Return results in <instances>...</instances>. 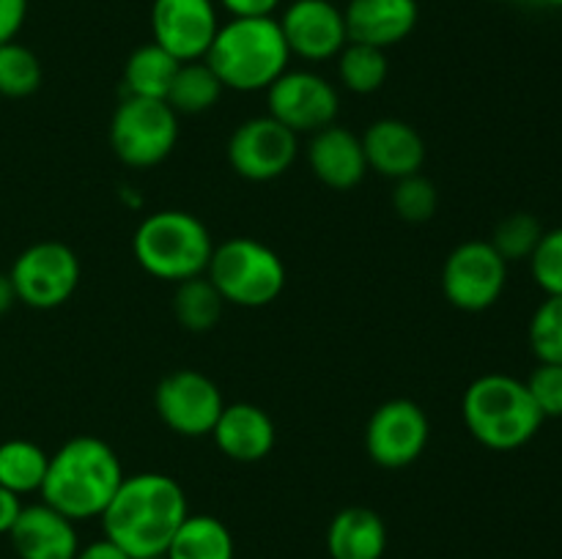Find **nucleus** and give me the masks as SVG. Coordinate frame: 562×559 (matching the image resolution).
Wrapping results in <instances>:
<instances>
[{"label":"nucleus","instance_id":"41","mask_svg":"<svg viewBox=\"0 0 562 559\" xmlns=\"http://www.w3.org/2000/svg\"><path fill=\"white\" fill-rule=\"evenodd\" d=\"M154 559H165V557H154Z\"/></svg>","mask_w":562,"mask_h":559},{"label":"nucleus","instance_id":"5","mask_svg":"<svg viewBox=\"0 0 562 559\" xmlns=\"http://www.w3.org/2000/svg\"><path fill=\"white\" fill-rule=\"evenodd\" d=\"M132 252L140 269L165 283H184L206 274L214 252V239L206 225L181 208L154 212L137 225Z\"/></svg>","mask_w":562,"mask_h":559},{"label":"nucleus","instance_id":"24","mask_svg":"<svg viewBox=\"0 0 562 559\" xmlns=\"http://www.w3.org/2000/svg\"><path fill=\"white\" fill-rule=\"evenodd\" d=\"M223 91V82L217 80L206 60H190L179 66L165 102L176 115H201L220 102Z\"/></svg>","mask_w":562,"mask_h":559},{"label":"nucleus","instance_id":"19","mask_svg":"<svg viewBox=\"0 0 562 559\" xmlns=\"http://www.w3.org/2000/svg\"><path fill=\"white\" fill-rule=\"evenodd\" d=\"M307 164L313 175L324 186L338 192H349L366 179L368 162L362 151V140L355 132L344 129L338 124H329L311 135L307 142Z\"/></svg>","mask_w":562,"mask_h":559},{"label":"nucleus","instance_id":"27","mask_svg":"<svg viewBox=\"0 0 562 559\" xmlns=\"http://www.w3.org/2000/svg\"><path fill=\"white\" fill-rule=\"evenodd\" d=\"M338 77L346 91L351 93H376L387 82L390 60L387 49L371 47V44L349 42L338 53Z\"/></svg>","mask_w":562,"mask_h":559},{"label":"nucleus","instance_id":"32","mask_svg":"<svg viewBox=\"0 0 562 559\" xmlns=\"http://www.w3.org/2000/svg\"><path fill=\"white\" fill-rule=\"evenodd\" d=\"M530 272L547 296H562V225L543 230L541 241L530 255Z\"/></svg>","mask_w":562,"mask_h":559},{"label":"nucleus","instance_id":"26","mask_svg":"<svg viewBox=\"0 0 562 559\" xmlns=\"http://www.w3.org/2000/svg\"><path fill=\"white\" fill-rule=\"evenodd\" d=\"M223 296L212 285L206 274L176 283L173 316L187 332H209L223 316Z\"/></svg>","mask_w":562,"mask_h":559},{"label":"nucleus","instance_id":"15","mask_svg":"<svg viewBox=\"0 0 562 559\" xmlns=\"http://www.w3.org/2000/svg\"><path fill=\"white\" fill-rule=\"evenodd\" d=\"M278 22L289 53L307 64L338 58L340 49L349 44L344 9L333 0H294L285 5Z\"/></svg>","mask_w":562,"mask_h":559},{"label":"nucleus","instance_id":"40","mask_svg":"<svg viewBox=\"0 0 562 559\" xmlns=\"http://www.w3.org/2000/svg\"><path fill=\"white\" fill-rule=\"evenodd\" d=\"M494 3H508V0H494Z\"/></svg>","mask_w":562,"mask_h":559},{"label":"nucleus","instance_id":"37","mask_svg":"<svg viewBox=\"0 0 562 559\" xmlns=\"http://www.w3.org/2000/svg\"><path fill=\"white\" fill-rule=\"evenodd\" d=\"M75 559H132V557L124 551V548L115 546L113 540L102 537V540H93L88 543V546H80V551H77Z\"/></svg>","mask_w":562,"mask_h":559},{"label":"nucleus","instance_id":"7","mask_svg":"<svg viewBox=\"0 0 562 559\" xmlns=\"http://www.w3.org/2000/svg\"><path fill=\"white\" fill-rule=\"evenodd\" d=\"M179 140V115L162 99L124 96L110 121V146L130 168L165 162Z\"/></svg>","mask_w":562,"mask_h":559},{"label":"nucleus","instance_id":"35","mask_svg":"<svg viewBox=\"0 0 562 559\" xmlns=\"http://www.w3.org/2000/svg\"><path fill=\"white\" fill-rule=\"evenodd\" d=\"M231 16H274L283 0H217Z\"/></svg>","mask_w":562,"mask_h":559},{"label":"nucleus","instance_id":"23","mask_svg":"<svg viewBox=\"0 0 562 559\" xmlns=\"http://www.w3.org/2000/svg\"><path fill=\"white\" fill-rule=\"evenodd\" d=\"M179 60L170 53H165L159 44L148 42L137 47L135 53L126 58L124 66V91L126 96L140 99H162L168 96L173 77L179 71Z\"/></svg>","mask_w":562,"mask_h":559},{"label":"nucleus","instance_id":"3","mask_svg":"<svg viewBox=\"0 0 562 559\" xmlns=\"http://www.w3.org/2000/svg\"><path fill=\"white\" fill-rule=\"evenodd\" d=\"M223 88L239 93L267 91L289 69V44L278 16H231L220 25L206 53Z\"/></svg>","mask_w":562,"mask_h":559},{"label":"nucleus","instance_id":"12","mask_svg":"<svg viewBox=\"0 0 562 559\" xmlns=\"http://www.w3.org/2000/svg\"><path fill=\"white\" fill-rule=\"evenodd\" d=\"M431 422L409 398L384 400L366 425V453L382 469H406L428 447Z\"/></svg>","mask_w":562,"mask_h":559},{"label":"nucleus","instance_id":"31","mask_svg":"<svg viewBox=\"0 0 562 559\" xmlns=\"http://www.w3.org/2000/svg\"><path fill=\"white\" fill-rule=\"evenodd\" d=\"M439 192L434 181H428L423 173L406 175V179L395 181L393 190V208L404 223L420 225L437 214Z\"/></svg>","mask_w":562,"mask_h":559},{"label":"nucleus","instance_id":"9","mask_svg":"<svg viewBox=\"0 0 562 559\" xmlns=\"http://www.w3.org/2000/svg\"><path fill=\"white\" fill-rule=\"evenodd\" d=\"M505 285H508V263L494 250L492 241H464L445 258L442 294L456 310H488L505 294Z\"/></svg>","mask_w":562,"mask_h":559},{"label":"nucleus","instance_id":"11","mask_svg":"<svg viewBox=\"0 0 562 559\" xmlns=\"http://www.w3.org/2000/svg\"><path fill=\"white\" fill-rule=\"evenodd\" d=\"M228 164L247 181H274L289 173L300 153V135L274 121L272 115H256L241 121L228 137Z\"/></svg>","mask_w":562,"mask_h":559},{"label":"nucleus","instance_id":"28","mask_svg":"<svg viewBox=\"0 0 562 559\" xmlns=\"http://www.w3.org/2000/svg\"><path fill=\"white\" fill-rule=\"evenodd\" d=\"M42 85V64L25 44H0V96L25 99Z\"/></svg>","mask_w":562,"mask_h":559},{"label":"nucleus","instance_id":"13","mask_svg":"<svg viewBox=\"0 0 562 559\" xmlns=\"http://www.w3.org/2000/svg\"><path fill=\"white\" fill-rule=\"evenodd\" d=\"M154 406L170 431L184 438H201L212 436L225 400L206 373L176 370L157 384Z\"/></svg>","mask_w":562,"mask_h":559},{"label":"nucleus","instance_id":"20","mask_svg":"<svg viewBox=\"0 0 562 559\" xmlns=\"http://www.w3.org/2000/svg\"><path fill=\"white\" fill-rule=\"evenodd\" d=\"M212 436L220 453L236 464H258L278 442L272 417L256 403H225Z\"/></svg>","mask_w":562,"mask_h":559},{"label":"nucleus","instance_id":"36","mask_svg":"<svg viewBox=\"0 0 562 559\" xmlns=\"http://www.w3.org/2000/svg\"><path fill=\"white\" fill-rule=\"evenodd\" d=\"M22 507H25V504H22V497H16L14 491L0 486V535H9L11 526L20 518Z\"/></svg>","mask_w":562,"mask_h":559},{"label":"nucleus","instance_id":"33","mask_svg":"<svg viewBox=\"0 0 562 559\" xmlns=\"http://www.w3.org/2000/svg\"><path fill=\"white\" fill-rule=\"evenodd\" d=\"M525 384L543 420H562V365L538 362V367Z\"/></svg>","mask_w":562,"mask_h":559},{"label":"nucleus","instance_id":"38","mask_svg":"<svg viewBox=\"0 0 562 559\" xmlns=\"http://www.w3.org/2000/svg\"><path fill=\"white\" fill-rule=\"evenodd\" d=\"M14 301H16V290L14 285H11V277L0 272V316H5V312L11 310Z\"/></svg>","mask_w":562,"mask_h":559},{"label":"nucleus","instance_id":"21","mask_svg":"<svg viewBox=\"0 0 562 559\" xmlns=\"http://www.w3.org/2000/svg\"><path fill=\"white\" fill-rule=\"evenodd\" d=\"M327 551L333 559H382L387 526L371 507H346L329 521Z\"/></svg>","mask_w":562,"mask_h":559},{"label":"nucleus","instance_id":"8","mask_svg":"<svg viewBox=\"0 0 562 559\" xmlns=\"http://www.w3.org/2000/svg\"><path fill=\"white\" fill-rule=\"evenodd\" d=\"M16 301L33 310L66 305L80 285V258L60 241H38L16 255L9 272Z\"/></svg>","mask_w":562,"mask_h":559},{"label":"nucleus","instance_id":"6","mask_svg":"<svg viewBox=\"0 0 562 559\" xmlns=\"http://www.w3.org/2000/svg\"><path fill=\"white\" fill-rule=\"evenodd\" d=\"M206 277L223 296L225 305L236 307H267L283 294L285 263L278 252L263 241L250 236L214 244Z\"/></svg>","mask_w":562,"mask_h":559},{"label":"nucleus","instance_id":"10","mask_svg":"<svg viewBox=\"0 0 562 559\" xmlns=\"http://www.w3.org/2000/svg\"><path fill=\"white\" fill-rule=\"evenodd\" d=\"M267 107L294 135H316L335 124L340 110L338 88L311 69H285L267 88Z\"/></svg>","mask_w":562,"mask_h":559},{"label":"nucleus","instance_id":"16","mask_svg":"<svg viewBox=\"0 0 562 559\" xmlns=\"http://www.w3.org/2000/svg\"><path fill=\"white\" fill-rule=\"evenodd\" d=\"M9 537L20 559H75L80 551L75 521L47 502L25 504Z\"/></svg>","mask_w":562,"mask_h":559},{"label":"nucleus","instance_id":"34","mask_svg":"<svg viewBox=\"0 0 562 559\" xmlns=\"http://www.w3.org/2000/svg\"><path fill=\"white\" fill-rule=\"evenodd\" d=\"M27 16V0H0V44L16 42Z\"/></svg>","mask_w":562,"mask_h":559},{"label":"nucleus","instance_id":"2","mask_svg":"<svg viewBox=\"0 0 562 559\" xmlns=\"http://www.w3.org/2000/svg\"><path fill=\"white\" fill-rule=\"evenodd\" d=\"M124 477V466L115 449L104 438L82 433L49 455L47 477L38 493L42 502L77 524V521L99 518Z\"/></svg>","mask_w":562,"mask_h":559},{"label":"nucleus","instance_id":"25","mask_svg":"<svg viewBox=\"0 0 562 559\" xmlns=\"http://www.w3.org/2000/svg\"><path fill=\"white\" fill-rule=\"evenodd\" d=\"M49 455L27 438H9L0 444V486L14 491L16 497L42 491L47 477Z\"/></svg>","mask_w":562,"mask_h":559},{"label":"nucleus","instance_id":"1","mask_svg":"<svg viewBox=\"0 0 562 559\" xmlns=\"http://www.w3.org/2000/svg\"><path fill=\"white\" fill-rule=\"evenodd\" d=\"M187 515V493L173 477L140 471L124 477L99 518L104 537L124 548L132 559H154L165 557Z\"/></svg>","mask_w":562,"mask_h":559},{"label":"nucleus","instance_id":"18","mask_svg":"<svg viewBox=\"0 0 562 559\" xmlns=\"http://www.w3.org/2000/svg\"><path fill=\"white\" fill-rule=\"evenodd\" d=\"M349 42L390 49L412 36L420 20L417 0H349L344 9Z\"/></svg>","mask_w":562,"mask_h":559},{"label":"nucleus","instance_id":"17","mask_svg":"<svg viewBox=\"0 0 562 559\" xmlns=\"http://www.w3.org/2000/svg\"><path fill=\"white\" fill-rule=\"evenodd\" d=\"M362 151H366L368 170L384 179H406L420 173L426 162V142L420 132L401 118H379L366 129Z\"/></svg>","mask_w":562,"mask_h":559},{"label":"nucleus","instance_id":"14","mask_svg":"<svg viewBox=\"0 0 562 559\" xmlns=\"http://www.w3.org/2000/svg\"><path fill=\"white\" fill-rule=\"evenodd\" d=\"M148 20L154 44L173 55L179 64L206 58L223 25L214 0H154Z\"/></svg>","mask_w":562,"mask_h":559},{"label":"nucleus","instance_id":"4","mask_svg":"<svg viewBox=\"0 0 562 559\" xmlns=\"http://www.w3.org/2000/svg\"><path fill=\"white\" fill-rule=\"evenodd\" d=\"M461 417L477 444L494 453H514L538 436L543 414L521 378L508 373L477 376L461 398Z\"/></svg>","mask_w":562,"mask_h":559},{"label":"nucleus","instance_id":"39","mask_svg":"<svg viewBox=\"0 0 562 559\" xmlns=\"http://www.w3.org/2000/svg\"><path fill=\"white\" fill-rule=\"evenodd\" d=\"M543 5H552V9H562V0H538Z\"/></svg>","mask_w":562,"mask_h":559},{"label":"nucleus","instance_id":"29","mask_svg":"<svg viewBox=\"0 0 562 559\" xmlns=\"http://www.w3.org/2000/svg\"><path fill=\"white\" fill-rule=\"evenodd\" d=\"M543 236V225L536 214L530 212H516L508 214L505 219H499L497 228L492 233V247L505 258V263L516 261H530L532 250L538 247Z\"/></svg>","mask_w":562,"mask_h":559},{"label":"nucleus","instance_id":"22","mask_svg":"<svg viewBox=\"0 0 562 559\" xmlns=\"http://www.w3.org/2000/svg\"><path fill=\"white\" fill-rule=\"evenodd\" d=\"M236 543L228 526L206 513H190L170 540L165 559H234Z\"/></svg>","mask_w":562,"mask_h":559},{"label":"nucleus","instance_id":"30","mask_svg":"<svg viewBox=\"0 0 562 559\" xmlns=\"http://www.w3.org/2000/svg\"><path fill=\"white\" fill-rule=\"evenodd\" d=\"M530 351L538 362L562 365V296H547L530 318Z\"/></svg>","mask_w":562,"mask_h":559}]
</instances>
